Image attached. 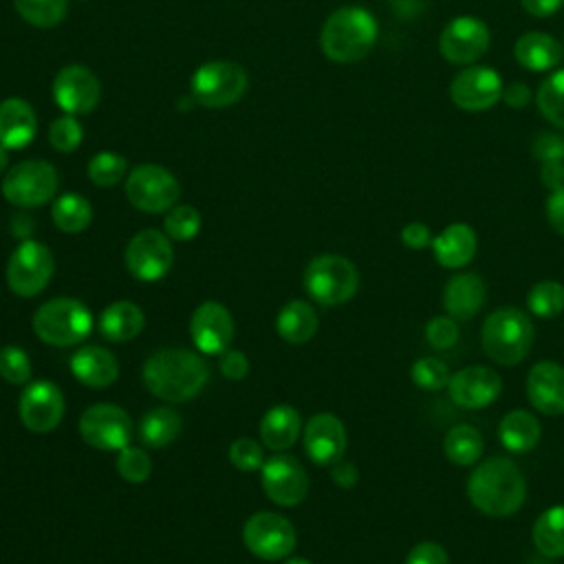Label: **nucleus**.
Returning <instances> with one entry per match:
<instances>
[{
    "label": "nucleus",
    "instance_id": "1",
    "mask_svg": "<svg viewBox=\"0 0 564 564\" xmlns=\"http://www.w3.org/2000/svg\"><path fill=\"white\" fill-rule=\"evenodd\" d=\"M469 502L491 518H507L516 513L527 498V482L522 471L505 456L482 460L467 480Z\"/></svg>",
    "mask_w": 564,
    "mask_h": 564
},
{
    "label": "nucleus",
    "instance_id": "2",
    "mask_svg": "<svg viewBox=\"0 0 564 564\" xmlns=\"http://www.w3.org/2000/svg\"><path fill=\"white\" fill-rule=\"evenodd\" d=\"M207 381V366L203 359L185 348H163L143 364L145 388L167 401L183 403L194 399Z\"/></svg>",
    "mask_w": 564,
    "mask_h": 564
},
{
    "label": "nucleus",
    "instance_id": "3",
    "mask_svg": "<svg viewBox=\"0 0 564 564\" xmlns=\"http://www.w3.org/2000/svg\"><path fill=\"white\" fill-rule=\"evenodd\" d=\"M377 33L379 29L370 11L361 7H341L326 18L319 33V46L328 59L350 64L370 53Z\"/></svg>",
    "mask_w": 564,
    "mask_h": 564
},
{
    "label": "nucleus",
    "instance_id": "4",
    "mask_svg": "<svg viewBox=\"0 0 564 564\" xmlns=\"http://www.w3.org/2000/svg\"><path fill=\"white\" fill-rule=\"evenodd\" d=\"M480 341L489 359L502 366H516L531 350L533 324L524 311L516 306H500L487 315Z\"/></svg>",
    "mask_w": 564,
    "mask_h": 564
},
{
    "label": "nucleus",
    "instance_id": "5",
    "mask_svg": "<svg viewBox=\"0 0 564 564\" xmlns=\"http://www.w3.org/2000/svg\"><path fill=\"white\" fill-rule=\"evenodd\" d=\"M33 330L48 346H75L90 335L93 315L75 297H53L35 311Z\"/></svg>",
    "mask_w": 564,
    "mask_h": 564
},
{
    "label": "nucleus",
    "instance_id": "6",
    "mask_svg": "<svg viewBox=\"0 0 564 564\" xmlns=\"http://www.w3.org/2000/svg\"><path fill=\"white\" fill-rule=\"evenodd\" d=\"M304 289L322 306L344 304L359 289L357 267L337 253L315 256L304 271Z\"/></svg>",
    "mask_w": 564,
    "mask_h": 564
},
{
    "label": "nucleus",
    "instance_id": "7",
    "mask_svg": "<svg viewBox=\"0 0 564 564\" xmlns=\"http://www.w3.org/2000/svg\"><path fill=\"white\" fill-rule=\"evenodd\" d=\"M247 70L236 62L214 59L200 64L192 75V95L205 108H227L247 90Z\"/></svg>",
    "mask_w": 564,
    "mask_h": 564
},
{
    "label": "nucleus",
    "instance_id": "8",
    "mask_svg": "<svg viewBox=\"0 0 564 564\" xmlns=\"http://www.w3.org/2000/svg\"><path fill=\"white\" fill-rule=\"evenodd\" d=\"M59 185L57 170L42 159L20 161L2 178V196L15 207H40L48 203Z\"/></svg>",
    "mask_w": 564,
    "mask_h": 564
},
{
    "label": "nucleus",
    "instance_id": "9",
    "mask_svg": "<svg viewBox=\"0 0 564 564\" xmlns=\"http://www.w3.org/2000/svg\"><path fill=\"white\" fill-rule=\"evenodd\" d=\"M55 260L46 245L22 240L7 262V284L18 297H35L53 278Z\"/></svg>",
    "mask_w": 564,
    "mask_h": 564
},
{
    "label": "nucleus",
    "instance_id": "10",
    "mask_svg": "<svg viewBox=\"0 0 564 564\" xmlns=\"http://www.w3.org/2000/svg\"><path fill=\"white\" fill-rule=\"evenodd\" d=\"M126 196L132 207L145 214H161L176 205L181 196V185L176 176L154 163H143L132 167L126 178Z\"/></svg>",
    "mask_w": 564,
    "mask_h": 564
},
{
    "label": "nucleus",
    "instance_id": "11",
    "mask_svg": "<svg viewBox=\"0 0 564 564\" xmlns=\"http://www.w3.org/2000/svg\"><path fill=\"white\" fill-rule=\"evenodd\" d=\"M245 546L260 560H282L295 549V529L293 524L271 511H258L247 518L242 527Z\"/></svg>",
    "mask_w": 564,
    "mask_h": 564
},
{
    "label": "nucleus",
    "instance_id": "12",
    "mask_svg": "<svg viewBox=\"0 0 564 564\" xmlns=\"http://www.w3.org/2000/svg\"><path fill=\"white\" fill-rule=\"evenodd\" d=\"M79 436L95 449H123L132 438V421L128 412L115 403L90 405L79 419Z\"/></svg>",
    "mask_w": 564,
    "mask_h": 564
},
{
    "label": "nucleus",
    "instance_id": "13",
    "mask_svg": "<svg viewBox=\"0 0 564 564\" xmlns=\"http://www.w3.org/2000/svg\"><path fill=\"white\" fill-rule=\"evenodd\" d=\"M174 260V249L167 234L143 229L126 247V267L141 282L161 280Z\"/></svg>",
    "mask_w": 564,
    "mask_h": 564
},
{
    "label": "nucleus",
    "instance_id": "14",
    "mask_svg": "<svg viewBox=\"0 0 564 564\" xmlns=\"http://www.w3.org/2000/svg\"><path fill=\"white\" fill-rule=\"evenodd\" d=\"M99 97L101 84L84 64H68L53 79V99L66 115L75 117L95 110Z\"/></svg>",
    "mask_w": 564,
    "mask_h": 564
},
{
    "label": "nucleus",
    "instance_id": "15",
    "mask_svg": "<svg viewBox=\"0 0 564 564\" xmlns=\"http://www.w3.org/2000/svg\"><path fill=\"white\" fill-rule=\"evenodd\" d=\"M18 412L26 430L35 434L53 432L64 416V394L53 381H31L20 397Z\"/></svg>",
    "mask_w": 564,
    "mask_h": 564
},
{
    "label": "nucleus",
    "instance_id": "16",
    "mask_svg": "<svg viewBox=\"0 0 564 564\" xmlns=\"http://www.w3.org/2000/svg\"><path fill=\"white\" fill-rule=\"evenodd\" d=\"M489 48V29L474 15L454 18L438 37L441 55L452 64H474Z\"/></svg>",
    "mask_w": 564,
    "mask_h": 564
},
{
    "label": "nucleus",
    "instance_id": "17",
    "mask_svg": "<svg viewBox=\"0 0 564 564\" xmlns=\"http://www.w3.org/2000/svg\"><path fill=\"white\" fill-rule=\"evenodd\" d=\"M264 494L280 507H295L308 494V476L297 458L278 454L260 467Z\"/></svg>",
    "mask_w": 564,
    "mask_h": 564
},
{
    "label": "nucleus",
    "instance_id": "18",
    "mask_svg": "<svg viewBox=\"0 0 564 564\" xmlns=\"http://www.w3.org/2000/svg\"><path fill=\"white\" fill-rule=\"evenodd\" d=\"M502 79L494 68L469 66L452 79L449 97L460 110L482 112L502 99Z\"/></svg>",
    "mask_w": 564,
    "mask_h": 564
},
{
    "label": "nucleus",
    "instance_id": "19",
    "mask_svg": "<svg viewBox=\"0 0 564 564\" xmlns=\"http://www.w3.org/2000/svg\"><path fill=\"white\" fill-rule=\"evenodd\" d=\"M449 399L463 410H480L491 405L502 392V379L494 368L467 366L449 377Z\"/></svg>",
    "mask_w": 564,
    "mask_h": 564
},
{
    "label": "nucleus",
    "instance_id": "20",
    "mask_svg": "<svg viewBox=\"0 0 564 564\" xmlns=\"http://www.w3.org/2000/svg\"><path fill=\"white\" fill-rule=\"evenodd\" d=\"M189 335L194 346L205 355H220L234 339L231 313L218 302H203L194 308L189 319Z\"/></svg>",
    "mask_w": 564,
    "mask_h": 564
},
{
    "label": "nucleus",
    "instance_id": "21",
    "mask_svg": "<svg viewBox=\"0 0 564 564\" xmlns=\"http://www.w3.org/2000/svg\"><path fill=\"white\" fill-rule=\"evenodd\" d=\"M346 427L330 412H317L304 427V449L315 465L330 467L344 458L346 452Z\"/></svg>",
    "mask_w": 564,
    "mask_h": 564
},
{
    "label": "nucleus",
    "instance_id": "22",
    "mask_svg": "<svg viewBox=\"0 0 564 564\" xmlns=\"http://www.w3.org/2000/svg\"><path fill=\"white\" fill-rule=\"evenodd\" d=\"M527 397L540 414H564V366L557 361L533 364L527 375Z\"/></svg>",
    "mask_w": 564,
    "mask_h": 564
},
{
    "label": "nucleus",
    "instance_id": "23",
    "mask_svg": "<svg viewBox=\"0 0 564 564\" xmlns=\"http://www.w3.org/2000/svg\"><path fill=\"white\" fill-rule=\"evenodd\" d=\"M487 300V286L478 273H456L443 289V308L456 322L476 317Z\"/></svg>",
    "mask_w": 564,
    "mask_h": 564
},
{
    "label": "nucleus",
    "instance_id": "24",
    "mask_svg": "<svg viewBox=\"0 0 564 564\" xmlns=\"http://www.w3.org/2000/svg\"><path fill=\"white\" fill-rule=\"evenodd\" d=\"M37 134V117L29 101L7 97L0 101V145L7 150L26 148Z\"/></svg>",
    "mask_w": 564,
    "mask_h": 564
},
{
    "label": "nucleus",
    "instance_id": "25",
    "mask_svg": "<svg viewBox=\"0 0 564 564\" xmlns=\"http://www.w3.org/2000/svg\"><path fill=\"white\" fill-rule=\"evenodd\" d=\"M70 372L88 388H108L119 377V364L104 346H82L70 357Z\"/></svg>",
    "mask_w": 564,
    "mask_h": 564
},
{
    "label": "nucleus",
    "instance_id": "26",
    "mask_svg": "<svg viewBox=\"0 0 564 564\" xmlns=\"http://www.w3.org/2000/svg\"><path fill=\"white\" fill-rule=\"evenodd\" d=\"M476 231L467 223H452L432 238L434 258L445 269H458L471 262V258L476 256Z\"/></svg>",
    "mask_w": 564,
    "mask_h": 564
},
{
    "label": "nucleus",
    "instance_id": "27",
    "mask_svg": "<svg viewBox=\"0 0 564 564\" xmlns=\"http://www.w3.org/2000/svg\"><path fill=\"white\" fill-rule=\"evenodd\" d=\"M513 55L520 66L533 70V73H544L555 68L562 62V44L542 31H527L516 40Z\"/></svg>",
    "mask_w": 564,
    "mask_h": 564
},
{
    "label": "nucleus",
    "instance_id": "28",
    "mask_svg": "<svg viewBox=\"0 0 564 564\" xmlns=\"http://www.w3.org/2000/svg\"><path fill=\"white\" fill-rule=\"evenodd\" d=\"M302 432V421L295 408L273 405L264 412L260 421V438L269 449H289Z\"/></svg>",
    "mask_w": 564,
    "mask_h": 564
},
{
    "label": "nucleus",
    "instance_id": "29",
    "mask_svg": "<svg viewBox=\"0 0 564 564\" xmlns=\"http://www.w3.org/2000/svg\"><path fill=\"white\" fill-rule=\"evenodd\" d=\"M143 311L132 302H112L99 315V333L110 341H130L143 330Z\"/></svg>",
    "mask_w": 564,
    "mask_h": 564
},
{
    "label": "nucleus",
    "instance_id": "30",
    "mask_svg": "<svg viewBox=\"0 0 564 564\" xmlns=\"http://www.w3.org/2000/svg\"><path fill=\"white\" fill-rule=\"evenodd\" d=\"M540 421L529 410H511L498 425V436L505 449L513 454L531 452L540 441Z\"/></svg>",
    "mask_w": 564,
    "mask_h": 564
},
{
    "label": "nucleus",
    "instance_id": "31",
    "mask_svg": "<svg viewBox=\"0 0 564 564\" xmlns=\"http://www.w3.org/2000/svg\"><path fill=\"white\" fill-rule=\"evenodd\" d=\"M317 326H319V319L315 308L302 300L286 302L275 317V330L289 344L308 341L317 333Z\"/></svg>",
    "mask_w": 564,
    "mask_h": 564
},
{
    "label": "nucleus",
    "instance_id": "32",
    "mask_svg": "<svg viewBox=\"0 0 564 564\" xmlns=\"http://www.w3.org/2000/svg\"><path fill=\"white\" fill-rule=\"evenodd\" d=\"M533 544L546 557H564V505L549 507L533 524Z\"/></svg>",
    "mask_w": 564,
    "mask_h": 564
},
{
    "label": "nucleus",
    "instance_id": "33",
    "mask_svg": "<svg viewBox=\"0 0 564 564\" xmlns=\"http://www.w3.org/2000/svg\"><path fill=\"white\" fill-rule=\"evenodd\" d=\"M482 449H485V441H482L480 432L467 423L454 425L443 438L445 456L454 465H460V467L474 465L482 456Z\"/></svg>",
    "mask_w": 564,
    "mask_h": 564
},
{
    "label": "nucleus",
    "instance_id": "34",
    "mask_svg": "<svg viewBox=\"0 0 564 564\" xmlns=\"http://www.w3.org/2000/svg\"><path fill=\"white\" fill-rule=\"evenodd\" d=\"M51 218H53V223L59 231L79 234L90 225L93 207L84 196H79L75 192H66V194L55 198L53 209H51Z\"/></svg>",
    "mask_w": 564,
    "mask_h": 564
},
{
    "label": "nucleus",
    "instance_id": "35",
    "mask_svg": "<svg viewBox=\"0 0 564 564\" xmlns=\"http://www.w3.org/2000/svg\"><path fill=\"white\" fill-rule=\"evenodd\" d=\"M181 427H183V421H181L176 410H172V408H154V410H150L143 416L139 434H141V441L148 447L159 449V447L170 445L178 436Z\"/></svg>",
    "mask_w": 564,
    "mask_h": 564
},
{
    "label": "nucleus",
    "instance_id": "36",
    "mask_svg": "<svg viewBox=\"0 0 564 564\" xmlns=\"http://www.w3.org/2000/svg\"><path fill=\"white\" fill-rule=\"evenodd\" d=\"M22 20L37 29L57 26L68 13V0H13Z\"/></svg>",
    "mask_w": 564,
    "mask_h": 564
},
{
    "label": "nucleus",
    "instance_id": "37",
    "mask_svg": "<svg viewBox=\"0 0 564 564\" xmlns=\"http://www.w3.org/2000/svg\"><path fill=\"white\" fill-rule=\"evenodd\" d=\"M538 108L542 117L557 126L564 128V68L551 73L538 88Z\"/></svg>",
    "mask_w": 564,
    "mask_h": 564
},
{
    "label": "nucleus",
    "instance_id": "38",
    "mask_svg": "<svg viewBox=\"0 0 564 564\" xmlns=\"http://www.w3.org/2000/svg\"><path fill=\"white\" fill-rule=\"evenodd\" d=\"M527 306L542 319L557 317L564 311V284L555 280H542L533 284L527 295Z\"/></svg>",
    "mask_w": 564,
    "mask_h": 564
},
{
    "label": "nucleus",
    "instance_id": "39",
    "mask_svg": "<svg viewBox=\"0 0 564 564\" xmlns=\"http://www.w3.org/2000/svg\"><path fill=\"white\" fill-rule=\"evenodd\" d=\"M128 172V161L110 150L97 152L88 163V178L99 187L117 185Z\"/></svg>",
    "mask_w": 564,
    "mask_h": 564
},
{
    "label": "nucleus",
    "instance_id": "40",
    "mask_svg": "<svg viewBox=\"0 0 564 564\" xmlns=\"http://www.w3.org/2000/svg\"><path fill=\"white\" fill-rule=\"evenodd\" d=\"M200 214L196 207L192 205H174L167 209L165 220H163V229L167 234L170 240H192L198 229H200Z\"/></svg>",
    "mask_w": 564,
    "mask_h": 564
},
{
    "label": "nucleus",
    "instance_id": "41",
    "mask_svg": "<svg viewBox=\"0 0 564 564\" xmlns=\"http://www.w3.org/2000/svg\"><path fill=\"white\" fill-rule=\"evenodd\" d=\"M412 381L423 390H441L449 383V368L436 357H421L412 364Z\"/></svg>",
    "mask_w": 564,
    "mask_h": 564
},
{
    "label": "nucleus",
    "instance_id": "42",
    "mask_svg": "<svg viewBox=\"0 0 564 564\" xmlns=\"http://www.w3.org/2000/svg\"><path fill=\"white\" fill-rule=\"evenodd\" d=\"M117 471L128 482H143L150 476V471H152L150 454L145 449H141V447L126 445L117 454Z\"/></svg>",
    "mask_w": 564,
    "mask_h": 564
},
{
    "label": "nucleus",
    "instance_id": "43",
    "mask_svg": "<svg viewBox=\"0 0 564 564\" xmlns=\"http://www.w3.org/2000/svg\"><path fill=\"white\" fill-rule=\"evenodd\" d=\"M0 377L13 386L29 383L31 359L20 346H2L0 348Z\"/></svg>",
    "mask_w": 564,
    "mask_h": 564
},
{
    "label": "nucleus",
    "instance_id": "44",
    "mask_svg": "<svg viewBox=\"0 0 564 564\" xmlns=\"http://www.w3.org/2000/svg\"><path fill=\"white\" fill-rule=\"evenodd\" d=\"M82 139H84V128H82V123L73 115L57 117L48 126V141H51L53 150H57V152H73V150H77Z\"/></svg>",
    "mask_w": 564,
    "mask_h": 564
},
{
    "label": "nucleus",
    "instance_id": "45",
    "mask_svg": "<svg viewBox=\"0 0 564 564\" xmlns=\"http://www.w3.org/2000/svg\"><path fill=\"white\" fill-rule=\"evenodd\" d=\"M229 460L240 471H256L264 465V454L253 438L242 436L229 445Z\"/></svg>",
    "mask_w": 564,
    "mask_h": 564
},
{
    "label": "nucleus",
    "instance_id": "46",
    "mask_svg": "<svg viewBox=\"0 0 564 564\" xmlns=\"http://www.w3.org/2000/svg\"><path fill=\"white\" fill-rule=\"evenodd\" d=\"M460 337V330H458V322L449 315H438V317H432L425 326V339L432 348L436 350H445V348H452Z\"/></svg>",
    "mask_w": 564,
    "mask_h": 564
},
{
    "label": "nucleus",
    "instance_id": "47",
    "mask_svg": "<svg viewBox=\"0 0 564 564\" xmlns=\"http://www.w3.org/2000/svg\"><path fill=\"white\" fill-rule=\"evenodd\" d=\"M531 152L540 163L564 161V139L553 132H540L531 145Z\"/></svg>",
    "mask_w": 564,
    "mask_h": 564
},
{
    "label": "nucleus",
    "instance_id": "48",
    "mask_svg": "<svg viewBox=\"0 0 564 564\" xmlns=\"http://www.w3.org/2000/svg\"><path fill=\"white\" fill-rule=\"evenodd\" d=\"M405 564H449L445 549L436 542H419L405 557Z\"/></svg>",
    "mask_w": 564,
    "mask_h": 564
},
{
    "label": "nucleus",
    "instance_id": "49",
    "mask_svg": "<svg viewBox=\"0 0 564 564\" xmlns=\"http://www.w3.org/2000/svg\"><path fill=\"white\" fill-rule=\"evenodd\" d=\"M220 372L229 381H240L249 372V359L240 350H225L220 357Z\"/></svg>",
    "mask_w": 564,
    "mask_h": 564
},
{
    "label": "nucleus",
    "instance_id": "50",
    "mask_svg": "<svg viewBox=\"0 0 564 564\" xmlns=\"http://www.w3.org/2000/svg\"><path fill=\"white\" fill-rule=\"evenodd\" d=\"M401 242L410 249H423L427 245H432V234L430 227L423 223H408L401 229Z\"/></svg>",
    "mask_w": 564,
    "mask_h": 564
},
{
    "label": "nucleus",
    "instance_id": "51",
    "mask_svg": "<svg viewBox=\"0 0 564 564\" xmlns=\"http://www.w3.org/2000/svg\"><path fill=\"white\" fill-rule=\"evenodd\" d=\"M546 220L560 236H564V187L553 189L546 198Z\"/></svg>",
    "mask_w": 564,
    "mask_h": 564
},
{
    "label": "nucleus",
    "instance_id": "52",
    "mask_svg": "<svg viewBox=\"0 0 564 564\" xmlns=\"http://www.w3.org/2000/svg\"><path fill=\"white\" fill-rule=\"evenodd\" d=\"M540 181L551 192L564 187V161H546V163H542Z\"/></svg>",
    "mask_w": 564,
    "mask_h": 564
},
{
    "label": "nucleus",
    "instance_id": "53",
    "mask_svg": "<svg viewBox=\"0 0 564 564\" xmlns=\"http://www.w3.org/2000/svg\"><path fill=\"white\" fill-rule=\"evenodd\" d=\"M330 467H333V469H330V476H333L335 485H339V487H344V489H350V487L357 485L359 474H357V467H355L352 463L337 460V463L330 465Z\"/></svg>",
    "mask_w": 564,
    "mask_h": 564
},
{
    "label": "nucleus",
    "instance_id": "54",
    "mask_svg": "<svg viewBox=\"0 0 564 564\" xmlns=\"http://www.w3.org/2000/svg\"><path fill=\"white\" fill-rule=\"evenodd\" d=\"M529 99H531V93L522 82H511L509 86L502 88V101L511 108H524Z\"/></svg>",
    "mask_w": 564,
    "mask_h": 564
},
{
    "label": "nucleus",
    "instance_id": "55",
    "mask_svg": "<svg viewBox=\"0 0 564 564\" xmlns=\"http://www.w3.org/2000/svg\"><path fill=\"white\" fill-rule=\"evenodd\" d=\"M520 2H522V9L535 18L553 15L564 4V0H520Z\"/></svg>",
    "mask_w": 564,
    "mask_h": 564
},
{
    "label": "nucleus",
    "instance_id": "56",
    "mask_svg": "<svg viewBox=\"0 0 564 564\" xmlns=\"http://www.w3.org/2000/svg\"><path fill=\"white\" fill-rule=\"evenodd\" d=\"M7 165H9V154H7V148L0 145V174L7 172Z\"/></svg>",
    "mask_w": 564,
    "mask_h": 564
},
{
    "label": "nucleus",
    "instance_id": "57",
    "mask_svg": "<svg viewBox=\"0 0 564 564\" xmlns=\"http://www.w3.org/2000/svg\"><path fill=\"white\" fill-rule=\"evenodd\" d=\"M284 564H311V562L304 560V557H291V560H286Z\"/></svg>",
    "mask_w": 564,
    "mask_h": 564
}]
</instances>
